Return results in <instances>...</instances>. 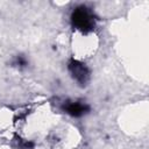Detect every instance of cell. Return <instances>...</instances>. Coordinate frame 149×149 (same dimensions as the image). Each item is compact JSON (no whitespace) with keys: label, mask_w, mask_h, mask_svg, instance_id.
Listing matches in <instances>:
<instances>
[{"label":"cell","mask_w":149,"mask_h":149,"mask_svg":"<svg viewBox=\"0 0 149 149\" xmlns=\"http://www.w3.org/2000/svg\"><path fill=\"white\" fill-rule=\"evenodd\" d=\"M63 108L68 114H70L71 116H74V118L83 116L84 114L90 112V107L86 104H81L78 101H71V102L69 101V102L64 104Z\"/></svg>","instance_id":"obj_3"},{"label":"cell","mask_w":149,"mask_h":149,"mask_svg":"<svg viewBox=\"0 0 149 149\" xmlns=\"http://www.w3.org/2000/svg\"><path fill=\"white\" fill-rule=\"evenodd\" d=\"M68 68H69V71H70L71 76H72V78L78 84L84 86L88 81V79H90V70L87 69V66L84 63H81V62H79V61H77L74 58H71L69 61V63H68Z\"/></svg>","instance_id":"obj_2"},{"label":"cell","mask_w":149,"mask_h":149,"mask_svg":"<svg viewBox=\"0 0 149 149\" xmlns=\"http://www.w3.org/2000/svg\"><path fill=\"white\" fill-rule=\"evenodd\" d=\"M16 64H19L20 66H26V65H27V61L23 58V56H17V58H16Z\"/></svg>","instance_id":"obj_4"},{"label":"cell","mask_w":149,"mask_h":149,"mask_svg":"<svg viewBox=\"0 0 149 149\" xmlns=\"http://www.w3.org/2000/svg\"><path fill=\"white\" fill-rule=\"evenodd\" d=\"M71 24L74 29L87 34L95 27V19L93 13L85 6H78L71 14Z\"/></svg>","instance_id":"obj_1"}]
</instances>
